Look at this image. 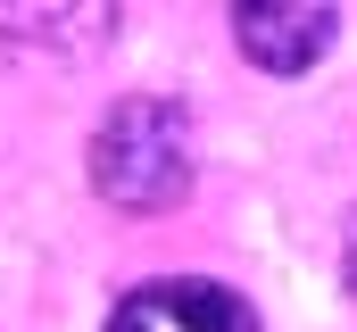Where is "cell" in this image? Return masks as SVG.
<instances>
[{
    "label": "cell",
    "instance_id": "cell-4",
    "mask_svg": "<svg viewBox=\"0 0 357 332\" xmlns=\"http://www.w3.org/2000/svg\"><path fill=\"white\" fill-rule=\"evenodd\" d=\"M0 33H33V42H50V50H84V42H108L116 33V8H75V17H0Z\"/></svg>",
    "mask_w": 357,
    "mask_h": 332
},
{
    "label": "cell",
    "instance_id": "cell-1",
    "mask_svg": "<svg viewBox=\"0 0 357 332\" xmlns=\"http://www.w3.org/2000/svg\"><path fill=\"white\" fill-rule=\"evenodd\" d=\"M91 191L125 216H167L191 199V116L175 100H116L91 133Z\"/></svg>",
    "mask_w": 357,
    "mask_h": 332
},
{
    "label": "cell",
    "instance_id": "cell-2",
    "mask_svg": "<svg viewBox=\"0 0 357 332\" xmlns=\"http://www.w3.org/2000/svg\"><path fill=\"white\" fill-rule=\"evenodd\" d=\"M108 332H258V316L241 308V291L225 282H142L116 299Z\"/></svg>",
    "mask_w": 357,
    "mask_h": 332
},
{
    "label": "cell",
    "instance_id": "cell-3",
    "mask_svg": "<svg viewBox=\"0 0 357 332\" xmlns=\"http://www.w3.org/2000/svg\"><path fill=\"white\" fill-rule=\"evenodd\" d=\"M333 33H341V17L333 8H233V42L266 67V75H307L324 50H333Z\"/></svg>",
    "mask_w": 357,
    "mask_h": 332
},
{
    "label": "cell",
    "instance_id": "cell-5",
    "mask_svg": "<svg viewBox=\"0 0 357 332\" xmlns=\"http://www.w3.org/2000/svg\"><path fill=\"white\" fill-rule=\"evenodd\" d=\"M341 274H349V299H357V225H349V249H341Z\"/></svg>",
    "mask_w": 357,
    "mask_h": 332
}]
</instances>
